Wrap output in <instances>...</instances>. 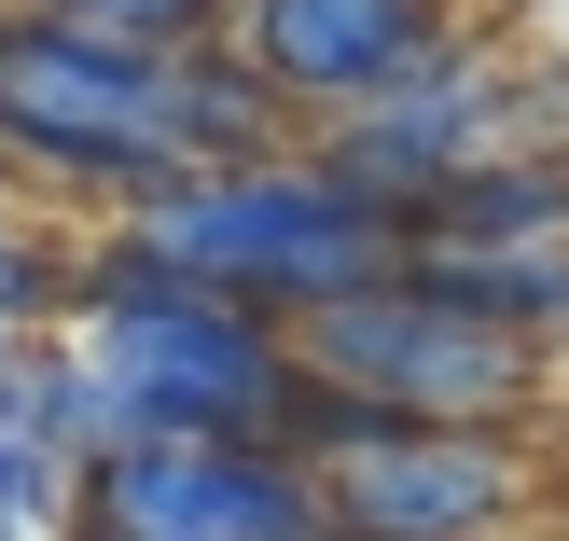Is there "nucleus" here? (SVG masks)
I'll use <instances>...</instances> for the list:
<instances>
[{
  "instance_id": "7ed1b4c3",
  "label": "nucleus",
  "mask_w": 569,
  "mask_h": 541,
  "mask_svg": "<svg viewBox=\"0 0 569 541\" xmlns=\"http://www.w3.org/2000/svg\"><path fill=\"white\" fill-rule=\"evenodd\" d=\"M194 56V42H181ZM181 56H139V42H83V28L42 14H0V153L42 167L56 194H126L194 181V139H181Z\"/></svg>"
},
{
  "instance_id": "39448f33",
  "label": "nucleus",
  "mask_w": 569,
  "mask_h": 541,
  "mask_svg": "<svg viewBox=\"0 0 569 541\" xmlns=\"http://www.w3.org/2000/svg\"><path fill=\"white\" fill-rule=\"evenodd\" d=\"M333 541H528L542 528V459L515 431H376L306 472Z\"/></svg>"
},
{
  "instance_id": "9d476101",
  "label": "nucleus",
  "mask_w": 569,
  "mask_h": 541,
  "mask_svg": "<svg viewBox=\"0 0 569 541\" xmlns=\"http://www.w3.org/2000/svg\"><path fill=\"white\" fill-rule=\"evenodd\" d=\"M0 14H42V28H83V42L181 56V42H209V14H222V0H0Z\"/></svg>"
},
{
  "instance_id": "423d86ee",
  "label": "nucleus",
  "mask_w": 569,
  "mask_h": 541,
  "mask_svg": "<svg viewBox=\"0 0 569 541\" xmlns=\"http://www.w3.org/2000/svg\"><path fill=\"white\" fill-rule=\"evenodd\" d=\"M83 541H333L306 459L278 444H126L70 500Z\"/></svg>"
},
{
  "instance_id": "f03ea898",
  "label": "nucleus",
  "mask_w": 569,
  "mask_h": 541,
  "mask_svg": "<svg viewBox=\"0 0 569 541\" xmlns=\"http://www.w3.org/2000/svg\"><path fill=\"white\" fill-rule=\"evenodd\" d=\"M56 348L111 389L126 444H278V417H292V333L126 264L111 237H70V320H56Z\"/></svg>"
},
{
  "instance_id": "0eeeda50",
  "label": "nucleus",
  "mask_w": 569,
  "mask_h": 541,
  "mask_svg": "<svg viewBox=\"0 0 569 541\" xmlns=\"http://www.w3.org/2000/svg\"><path fill=\"white\" fill-rule=\"evenodd\" d=\"M500 111H515V70H500L487 42H431L403 83H389V98L333 111L306 153H320L361 209L403 222L417 194H445V181H472V167H500Z\"/></svg>"
},
{
  "instance_id": "f257e3e1",
  "label": "nucleus",
  "mask_w": 569,
  "mask_h": 541,
  "mask_svg": "<svg viewBox=\"0 0 569 541\" xmlns=\"http://www.w3.org/2000/svg\"><path fill=\"white\" fill-rule=\"evenodd\" d=\"M111 250L292 333V320H320V305L376 292V278L403 264V222L361 209V194L292 139V153H264V167H209V181L126 194V209H111Z\"/></svg>"
},
{
  "instance_id": "20e7f679",
  "label": "nucleus",
  "mask_w": 569,
  "mask_h": 541,
  "mask_svg": "<svg viewBox=\"0 0 569 541\" xmlns=\"http://www.w3.org/2000/svg\"><path fill=\"white\" fill-rule=\"evenodd\" d=\"M292 375L333 389V403H376L389 431H528L542 389H556L528 333H487V320H459V305H431L403 264H389L376 292L292 320Z\"/></svg>"
},
{
  "instance_id": "9b49d317",
  "label": "nucleus",
  "mask_w": 569,
  "mask_h": 541,
  "mask_svg": "<svg viewBox=\"0 0 569 541\" xmlns=\"http://www.w3.org/2000/svg\"><path fill=\"white\" fill-rule=\"evenodd\" d=\"M556 361H569V292H556V320H542V375H556Z\"/></svg>"
},
{
  "instance_id": "1a4fd4ad",
  "label": "nucleus",
  "mask_w": 569,
  "mask_h": 541,
  "mask_svg": "<svg viewBox=\"0 0 569 541\" xmlns=\"http://www.w3.org/2000/svg\"><path fill=\"white\" fill-rule=\"evenodd\" d=\"M445 250H569V167H472V181L403 209V264Z\"/></svg>"
},
{
  "instance_id": "6e6552de",
  "label": "nucleus",
  "mask_w": 569,
  "mask_h": 541,
  "mask_svg": "<svg viewBox=\"0 0 569 541\" xmlns=\"http://www.w3.org/2000/svg\"><path fill=\"white\" fill-rule=\"evenodd\" d=\"M445 42V0H237V70L278 111H361Z\"/></svg>"
}]
</instances>
